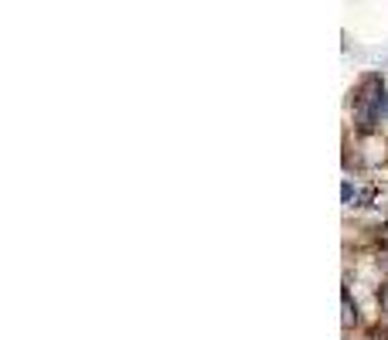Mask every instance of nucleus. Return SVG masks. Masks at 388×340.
I'll return each instance as SVG.
<instances>
[{
    "label": "nucleus",
    "instance_id": "1",
    "mask_svg": "<svg viewBox=\"0 0 388 340\" xmlns=\"http://www.w3.org/2000/svg\"><path fill=\"white\" fill-rule=\"evenodd\" d=\"M388 116V95L382 75H365L354 92V123L361 133H371Z\"/></svg>",
    "mask_w": 388,
    "mask_h": 340
},
{
    "label": "nucleus",
    "instance_id": "2",
    "mask_svg": "<svg viewBox=\"0 0 388 340\" xmlns=\"http://www.w3.org/2000/svg\"><path fill=\"white\" fill-rule=\"evenodd\" d=\"M354 320H358V310L351 306V293L344 289V327H351Z\"/></svg>",
    "mask_w": 388,
    "mask_h": 340
},
{
    "label": "nucleus",
    "instance_id": "3",
    "mask_svg": "<svg viewBox=\"0 0 388 340\" xmlns=\"http://www.w3.org/2000/svg\"><path fill=\"white\" fill-rule=\"evenodd\" d=\"M378 303H382V313H388V286L378 293Z\"/></svg>",
    "mask_w": 388,
    "mask_h": 340
},
{
    "label": "nucleus",
    "instance_id": "4",
    "mask_svg": "<svg viewBox=\"0 0 388 340\" xmlns=\"http://www.w3.org/2000/svg\"><path fill=\"white\" fill-rule=\"evenodd\" d=\"M368 337H371V340H388V330H378V327H375Z\"/></svg>",
    "mask_w": 388,
    "mask_h": 340
},
{
    "label": "nucleus",
    "instance_id": "5",
    "mask_svg": "<svg viewBox=\"0 0 388 340\" xmlns=\"http://www.w3.org/2000/svg\"><path fill=\"white\" fill-rule=\"evenodd\" d=\"M378 262H382V269H388V248L382 252V259H378Z\"/></svg>",
    "mask_w": 388,
    "mask_h": 340
},
{
    "label": "nucleus",
    "instance_id": "6",
    "mask_svg": "<svg viewBox=\"0 0 388 340\" xmlns=\"http://www.w3.org/2000/svg\"><path fill=\"white\" fill-rule=\"evenodd\" d=\"M385 231H388V225H385Z\"/></svg>",
    "mask_w": 388,
    "mask_h": 340
}]
</instances>
